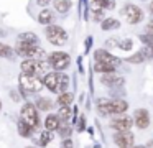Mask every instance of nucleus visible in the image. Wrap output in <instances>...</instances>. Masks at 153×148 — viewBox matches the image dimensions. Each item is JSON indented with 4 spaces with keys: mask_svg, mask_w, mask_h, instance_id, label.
<instances>
[{
    "mask_svg": "<svg viewBox=\"0 0 153 148\" xmlns=\"http://www.w3.org/2000/svg\"><path fill=\"white\" fill-rule=\"evenodd\" d=\"M68 84H69V77L63 72H48L45 74L43 86H46L51 92H66Z\"/></svg>",
    "mask_w": 153,
    "mask_h": 148,
    "instance_id": "f257e3e1",
    "label": "nucleus"
},
{
    "mask_svg": "<svg viewBox=\"0 0 153 148\" xmlns=\"http://www.w3.org/2000/svg\"><path fill=\"white\" fill-rule=\"evenodd\" d=\"M97 109H99V112L102 115H119V114H123L128 109V104L125 100H120V99H117V100H105V99H102L97 104Z\"/></svg>",
    "mask_w": 153,
    "mask_h": 148,
    "instance_id": "f03ea898",
    "label": "nucleus"
},
{
    "mask_svg": "<svg viewBox=\"0 0 153 148\" xmlns=\"http://www.w3.org/2000/svg\"><path fill=\"white\" fill-rule=\"evenodd\" d=\"M18 82H20V87L23 91H28V92H38L43 87V81L38 76H31V74H27V72H23L20 76Z\"/></svg>",
    "mask_w": 153,
    "mask_h": 148,
    "instance_id": "7ed1b4c3",
    "label": "nucleus"
},
{
    "mask_svg": "<svg viewBox=\"0 0 153 148\" xmlns=\"http://www.w3.org/2000/svg\"><path fill=\"white\" fill-rule=\"evenodd\" d=\"M69 54L68 53H63V51H54L50 54V58H48V64L51 66V68L54 69V71H63V69H66L68 66H69Z\"/></svg>",
    "mask_w": 153,
    "mask_h": 148,
    "instance_id": "20e7f679",
    "label": "nucleus"
},
{
    "mask_svg": "<svg viewBox=\"0 0 153 148\" xmlns=\"http://www.w3.org/2000/svg\"><path fill=\"white\" fill-rule=\"evenodd\" d=\"M46 38L50 43H53L56 46H61L68 41V33L58 25H50L46 28Z\"/></svg>",
    "mask_w": 153,
    "mask_h": 148,
    "instance_id": "39448f33",
    "label": "nucleus"
},
{
    "mask_svg": "<svg viewBox=\"0 0 153 148\" xmlns=\"http://www.w3.org/2000/svg\"><path fill=\"white\" fill-rule=\"evenodd\" d=\"M22 120L27 122L33 130H38V128H40V117H38V112H36V109H35L33 104H25L23 105V109H22Z\"/></svg>",
    "mask_w": 153,
    "mask_h": 148,
    "instance_id": "423d86ee",
    "label": "nucleus"
},
{
    "mask_svg": "<svg viewBox=\"0 0 153 148\" xmlns=\"http://www.w3.org/2000/svg\"><path fill=\"white\" fill-rule=\"evenodd\" d=\"M22 71L27 72V74H31V76H41V74H45V71H46V66H45L41 61L28 58V59H25V61L22 62Z\"/></svg>",
    "mask_w": 153,
    "mask_h": 148,
    "instance_id": "0eeeda50",
    "label": "nucleus"
},
{
    "mask_svg": "<svg viewBox=\"0 0 153 148\" xmlns=\"http://www.w3.org/2000/svg\"><path fill=\"white\" fill-rule=\"evenodd\" d=\"M122 13L125 15L127 22H128L130 25H137V23H140L143 20V12L137 5H133V3H127V5L123 7Z\"/></svg>",
    "mask_w": 153,
    "mask_h": 148,
    "instance_id": "6e6552de",
    "label": "nucleus"
},
{
    "mask_svg": "<svg viewBox=\"0 0 153 148\" xmlns=\"http://www.w3.org/2000/svg\"><path fill=\"white\" fill-rule=\"evenodd\" d=\"M17 53L22 56H25V58H33V56L41 54V51L36 46V43L20 41V39H18V45H17Z\"/></svg>",
    "mask_w": 153,
    "mask_h": 148,
    "instance_id": "1a4fd4ad",
    "label": "nucleus"
},
{
    "mask_svg": "<svg viewBox=\"0 0 153 148\" xmlns=\"http://www.w3.org/2000/svg\"><path fill=\"white\" fill-rule=\"evenodd\" d=\"M114 143L119 148H130L133 147V133L130 130H122L114 135Z\"/></svg>",
    "mask_w": 153,
    "mask_h": 148,
    "instance_id": "9d476101",
    "label": "nucleus"
},
{
    "mask_svg": "<svg viewBox=\"0 0 153 148\" xmlns=\"http://www.w3.org/2000/svg\"><path fill=\"white\" fill-rule=\"evenodd\" d=\"M133 123L137 125V128L140 130H145L150 125V114L146 109H137L135 114H133Z\"/></svg>",
    "mask_w": 153,
    "mask_h": 148,
    "instance_id": "9b49d317",
    "label": "nucleus"
},
{
    "mask_svg": "<svg viewBox=\"0 0 153 148\" xmlns=\"http://www.w3.org/2000/svg\"><path fill=\"white\" fill-rule=\"evenodd\" d=\"M133 125V118L128 117V115H120L119 117H115L112 122H110V127L114 128V130L117 132H122V130H130Z\"/></svg>",
    "mask_w": 153,
    "mask_h": 148,
    "instance_id": "f8f14e48",
    "label": "nucleus"
},
{
    "mask_svg": "<svg viewBox=\"0 0 153 148\" xmlns=\"http://www.w3.org/2000/svg\"><path fill=\"white\" fill-rule=\"evenodd\" d=\"M94 58H96L97 62H107V64H119L120 59L115 58L114 54H110V53H107L105 49H97L96 53H94Z\"/></svg>",
    "mask_w": 153,
    "mask_h": 148,
    "instance_id": "ddd939ff",
    "label": "nucleus"
},
{
    "mask_svg": "<svg viewBox=\"0 0 153 148\" xmlns=\"http://www.w3.org/2000/svg\"><path fill=\"white\" fill-rule=\"evenodd\" d=\"M100 82L105 84V86H109V87H120V86H123V77L122 76L114 74V72H107L105 76L100 77Z\"/></svg>",
    "mask_w": 153,
    "mask_h": 148,
    "instance_id": "4468645a",
    "label": "nucleus"
},
{
    "mask_svg": "<svg viewBox=\"0 0 153 148\" xmlns=\"http://www.w3.org/2000/svg\"><path fill=\"white\" fill-rule=\"evenodd\" d=\"M91 8H92V12H97V10H112V8H115V0H92L91 2Z\"/></svg>",
    "mask_w": 153,
    "mask_h": 148,
    "instance_id": "2eb2a0df",
    "label": "nucleus"
},
{
    "mask_svg": "<svg viewBox=\"0 0 153 148\" xmlns=\"http://www.w3.org/2000/svg\"><path fill=\"white\" fill-rule=\"evenodd\" d=\"M53 20H54L53 10L45 8V10H41L40 15H38V22H40L41 25H50V23H53Z\"/></svg>",
    "mask_w": 153,
    "mask_h": 148,
    "instance_id": "dca6fc26",
    "label": "nucleus"
},
{
    "mask_svg": "<svg viewBox=\"0 0 153 148\" xmlns=\"http://www.w3.org/2000/svg\"><path fill=\"white\" fill-rule=\"evenodd\" d=\"M45 127L50 132L58 130V128H59V117H58V115H48L46 120H45Z\"/></svg>",
    "mask_w": 153,
    "mask_h": 148,
    "instance_id": "f3484780",
    "label": "nucleus"
},
{
    "mask_svg": "<svg viewBox=\"0 0 153 148\" xmlns=\"http://www.w3.org/2000/svg\"><path fill=\"white\" fill-rule=\"evenodd\" d=\"M94 71L96 72H114L115 71V66L114 64H107V62H97L96 61V64H94Z\"/></svg>",
    "mask_w": 153,
    "mask_h": 148,
    "instance_id": "a211bd4d",
    "label": "nucleus"
},
{
    "mask_svg": "<svg viewBox=\"0 0 153 148\" xmlns=\"http://www.w3.org/2000/svg\"><path fill=\"white\" fill-rule=\"evenodd\" d=\"M71 5H73L71 0H56V2H54V8L59 13H66L68 10L71 8Z\"/></svg>",
    "mask_w": 153,
    "mask_h": 148,
    "instance_id": "6ab92c4d",
    "label": "nucleus"
},
{
    "mask_svg": "<svg viewBox=\"0 0 153 148\" xmlns=\"http://www.w3.org/2000/svg\"><path fill=\"white\" fill-rule=\"evenodd\" d=\"M31 130H33V128H31L25 120H20V122H18V133H20L22 137L28 138V137L31 135Z\"/></svg>",
    "mask_w": 153,
    "mask_h": 148,
    "instance_id": "aec40b11",
    "label": "nucleus"
},
{
    "mask_svg": "<svg viewBox=\"0 0 153 148\" xmlns=\"http://www.w3.org/2000/svg\"><path fill=\"white\" fill-rule=\"evenodd\" d=\"M74 95L71 94V92H61L59 97H58V104L59 105H69L71 102H73Z\"/></svg>",
    "mask_w": 153,
    "mask_h": 148,
    "instance_id": "412c9836",
    "label": "nucleus"
},
{
    "mask_svg": "<svg viewBox=\"0 0 153 148\" xmlns=\"http://www.w3.org/2000/svg\"><path fill=\"white\" fill-rule=\"evenodd\" d=\"M53 140V135H51V132L50 130H45V132H41V135H40V138H38V143L41 145V147H46L50 141Z\"/></svg>",
    "mask_w": 153,
    "mask_h": 148,
    "instance_id": "4be33fe9",
    "label": "nucleus"
},
{
    "mask_svg": "<svg viewBox=\"0 0 153 148\" xmlns=\"http://www.w3.org/2000/svg\"><path fill=\"white\" fill-rule=\"evenodd\" d=\"M100 26H102V30H112V28H119L120 23H119V20H115V18H107L102 22Z\"/></svg>",
    "mask_w": 153,
    "mask_h": 148,
    "instance_id": "5701e85b",
    "label": "nucleus"
},
{
    "mask_svg": "<svg viewBox=\"0 0 153 148\" xmlns=\"http://www.w3.org/2000/svg\"><path fill=\"white\" fill-rule=\"evenodd\" d=\"M58 117H59V120L66 122L68 118L71 117V109H69V105H61L59 112H58Z\"/></svg>",
    "mask_w": 153,
    "mask_h": 148,
    "instance_id": "b1692460",
    "label": "nucleus"
},
{
    "mask_svg": "<svg viewBox=\"0 0 153 148\" xmlns=\"http://www.w3.org/2000/svg\"><path fill=\"white\" fill-rule=\"evenodd\" d=\"M0 56H2V58H12V56H13V49L8 45L0 43Z\"/></svg>",
    "mask_w": 153,
    "mask_h": 148,
    "instance_id": "393cba45",
    "label": "nucleus"
},
{
    "mask_svg": "<svg viewBox=\"0 0 153 148\" xmlns=\"http://www.w3.org/2000/svg\"><path fill=\"white\" fill-rule=\"evenodd\" d=\"M18 39H20V41H28V43H36V41H38L36 35H35V33H31V31L22 33V35L18 36Z\"/></svg>",
    "mask_w": 153,
    "mask_h": 148,
    "instance_id": "a878e982",
    "label": "nucleus"
},
{
    "mask_svg": "<svg viewBox=\"0 0 153 148\" xmlns=\"http://www.w3.org/2000/svg\"><path fill=\"white\" fill-rule=\"evenodd\" d=\"M143 61H145V56H143L142 51L135 53L133 56H130V58L127 59V62H133V64H138V62H143Z\"/></svg>",
    "mask_w": 153,
    "mask_h": 148,
    "instance_id": "bb28decb",
    "label": "nucleus"
},
{
    "mask_svg": "<svg viewBox=\"0 0 153 148\" xmlns=\"http://www.w3.org/2000/svg\"><path fill=\"white\" fill-rule=\"evenodd\" d=\"M51 107H53V102L50 99H38V109H41V110H50Z\"/></svg>",
    "mask_w": 153,
    "mask_h": 148,
    "instance_id": "cd10ccee",
    "label": "nucleus"
},
{
    "mask_svg": "<svg viewBox=\"0 0 153 148\" xmlns=\"http://www.w3.org/2000/svg\"><path fill=\"white\" fill-rule=\"evenodd\" d=\"M117 45H119L120 49H123V51H128V49H132L133 43H132V39H122V41H119Z\"/></svg>",
    "mask_w": 153,
    "mask_h": 148,
    "instance_id": "c85d7f7f",
    "label": "nucleus"
},
{
    "mask_svg": "<svg viewBox=\"0 0 153 148\" xmlns=\"http://www.w3.org/2000/svg\"><path fill=\"white\" fill-rule=\"evenodd\" d=\"M69 132H71V128L68 127V125H63V127L59 128V133L63 135V137H66V135H69Z\"/></svg>",
    "mask_w": 153,
    "mask_h": 148,
    "instance_id": "c756f323",
    "label": "nucleus"
},
{
    "mask_svg": "<svg viewBox=\"0 0 153 148\" xmlns=\"http://www.w3.org/2000/svg\"><path fill=\"white\" fill-rule=\"evenodd\" d=\"M63 148H73V143H71V140H64Z\"/></svg>",
    "mask_w": 153,
    "mask_h": 148,
    "instance_id": "7c9ffc66",
    "label": "nucleus"
},
{
    "mask_svg": "<svg viewBox=\"0 0 153 148\" xmlns=\"http://www.w3.org/2000/svg\"><path fill=\"white\" fill-rule=\"evenodd\" d=\"M36 2H38V5H48V3H50V0H36Z\"/></svg>",
    "mask_w": 153,
    "mask_h": 148,
    "instance_id": "2f4dec72",
    "label": "nucleus"
},
{
    "mask_svg": "<svg viewBox=\"0 0 153 148\" xmlns=\"http://www.w3.org/2000/svg\"><path fill=\"white\" fill-rule=\"evenodd\" d=\"M148 31H152V33H153V20L148 23Z\"/></svg>",
    "mask_w": 153,
    "mask_h": 148,
    "instance_id": "473e14b6",
    "label": "nucleus"
},
{
    "mask_svg": "<svg viewBox=\"0 0 153 148\" xmlns=\"http://www.w3.org/2000/svg\"><path fill=\"white\" fill-rule=\"evenodd\" d=\"M150 10H152V13H153V2H152V5H150Z\"/></svg>",
    "mask_w": 153,
    "mask_h": 148,
    "instance_id": "72a5a7b5",
    "label": "nucleus"
},
{
    "mask_svg": "<svg viewBox=\"0 0 153 148\" xmlns=\"http://www.w3.org/2000/svg\"><path fill=\"white\" fill-rule=\"evenodd\" d=\"M130 148H145V147H130Z\"/></svg>",
    "mask_w": 153,
    "mask_h": 148,
    "instance_id": "f704fd0d",
    "label": "nucleus"
},
{
    "mask_svg": "<svg viewBox=\"0 0 153 148\" xmlns=\"http://www.w3.org/2000/svg\"><path fill=\"white\" fill-rule=\"evenodd\" d=\"M0 109H2V102H0Z\"/></svg>",
    "mask_w": 153,
    "mask_h": 148,
    "instance_id": "c9c22d12",
    "label": "nucleus"
},
{
    "mask_svg": "<svg viewBox=\"0 0 153 148\" xmlns=\"http://www.w3.org/2000/svg\"><path fill=\"white\" fill-rule=\"evenodd\" d=\"M30 148H31V147H30Z\"/></svg>",
    "mask_w": 153,
    "mask_h": 148,
    "instance_id": "e433bc0d",
    "label": "nucleus"
}]
</instances>
